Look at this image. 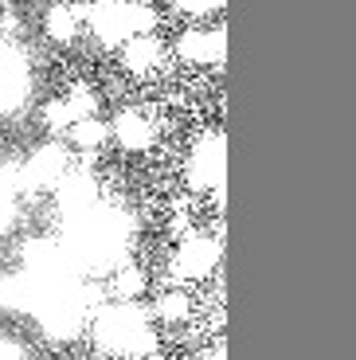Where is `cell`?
Instances as JSON below:
<instances>
[{
  "label": "cell",
  "instance_id": "3957f363",
  "mask_svg": "<svg viewBox=\"0 0 356 360\" xmlns=\"http://www.w3.org/2000/svg\"><path fill=\"white\" fill-rule=\"evenodd\" d=\"M223 44H227V36H223V27H188L184 36L177 39V55L184 59V63H223Z\"/></svg>",
  "mask_w": 356,
  "mask_h": 360
},
{
  "label": "cell",
  "instance_id": "5bb4252c",
  "mask_svg": "<svg viewBox=\"0 0 356 360\" xmlns=\"http://www.w3.org/2000/svg\"><path fill=\"white\" fill-rule=\"evenodd\" d=\"M0 8H16V0H0Z\"/></svg>",
  "mask_w": 356,
  "mask_h": 360
},
{
  "label": "cell",
  "instance_id": "ba28073f",
  "mask_svg": "<svg viewBox=\"0 0 356 360\" xmlns=\"http://www.w3.org/2000/svg\"><path fill=\"white\" fill-rule=\"evenodd\" d=\"M63 165H67L63 145H44V149H36V157L27 161V180L39 184V188H51V184H59Z\"/></svg>",
  "mask_w": 356,
  "mask_h": 360
},
{
  "label": "cell",
  "instance_id": "8fae6325",
  "mask_svg": "<svg viewBox=\"0 0 356 360\" xmlns=\"http://www.w3.org/2000/svg\"><path fill=\"white\" fill-rule=\"evenodd\" d=\"M63 102H67V110H71L75 122H79V117L98 114V90L90 86V82H75V86L63 94Z\"/></svg>",
  "mask_w": 356,
  "mask_h": 360
},
{
  "label": "cell",
  "instance_id": "30bf717a",
  "mask_svg": "<svg viewBox=\"0 0 356 360\" xmlns=\"http://www.w3.org/2000/svg\"><path fill=\"white\" fill-rule=\"evenodd\" d=\"M153 317H157V321H165V325L188 321V317H192V297H188L180 286L165 290V294H157V302H153Z\"/></svg>",
  "mask_w": 356,
  "mask_h": 360
},
{
  "label": "cell",
  "instance_id": "9c48e42d",
  "mask_svg": "<svg viewBox=\"0 0 356 360\" xmlns=\"http://www.w3.org/2000/svg\"><path fill=\"white\" fill-rule=\"evenodd\" d=\"M106 290H110V297L114 302H141L145 297V290H149V274H145L141 266H117L114 270V278L106 282Z\"/></svg>",
  "mask_w": 356,
  "mask_h": 360
},
{
  "label": "cell",
  "instance_id": "277c9868",
  "mask_svg": "<svg viewBox=\"0 0 356 360\" xmlns=\"http://www.w3.org/2000/svg\"><path fill=\"white\" fill-rule=\"evenodd\" d=\"M114 141L125 153H149L157 145V122H149L145 110H122L114 117Z\"/></svg>",
  "mask_w": 356,
  "mask_h": 360
},
{
  "label": "cell",
  "instance_id": "8992f818",
  "mask_svg": "<svg viewBox=\"0 0 356 360\" xmlns=\"http://www.w3.org/2000/svg\"><path fill=\"white\" fill-rule=\"evenodd\" d=\"M67 141L75 145V153H82V157H98L102 149H106L110 141H114V126L110 122H102L98 114H90V117H79L71 129H67Z\"/></svg>",
  "mask_w": 356,
  "mask_h": 360
},
{
  "label": "cell",
  "instance_id": "5b68a950",
  "mask_svg": "<svg viewBox=\"0 0 356 360\" xmlns=\"http://www.w3.org/2000/svg\"><path fill=\"white\" fill-rule=\"evenodd\" d=\"M165 59V47L153 32H141V36H129L122 44V67L129 75H153Z\"/></svg>",
  "mask_w": 356,
  "mask_h": 360
},
{
  "label": "cell",
  "instance_id": "7c38bea8",
  "mask_svg": "<svg viewBox=\"0 0 356 360\" xmlns=\"http://www.w3.org/2000/svg\"><path fill=\"white\" fill-rule=\"evenodd\" d=\"M180 12H188V16H208L212 8H220L223 0H177Z\"/></svg>",
  "mask_w": 356,
  "mask_h": 360
},
{
  "label": "cell",
  "instance_id": "7a4b0ae2",
  "mask_svg": "<svg viewBox=\"0 0 356 360\" xmlns=\"http://www.w3.org/2000/svg\"><path fill=\"white\" fill-rule=\"evenodd\" d=\"M184 176L196 192H208V188H223V137L220 134H204L192 149L184 165Z\"/></svg>",
  "mask_w": 356,
  "mask_h": 360
},
{
  "label": "cell",
  "instance_id": "52a82bcc",
  "mask_svg": "<svg viewBox=\"0 0 356 360\" xmlns=\"http://www.w3.org/2000/svg\"><path fill=\"white\" fill-rule=\"evenodd\" d=\"M82 24H87V8L82 4H71V0H59V4H51L44 16V32L47 39H55V44H75L82 32Z\"/></svg>",
  "mask_w": 356,
  "mask_h": 360
},
{
  "label": "cell",
  "instance_id": "6da1fadb",
  "mask_svg": "<svg viewBox=\"0 0 356 360\" xmlns=\"http://www.w3.org/2000/svg\"><path fill=\"white\" fill-rule=\"evenodd\" d=\"M215 262H220V243H212L204 235H188V239H180V247L169 259V278L172 282H200L212 274Z\"/></svg>",
  "mask_w": 356,
  "mask_h": 360
},
{
  "label": "cell",
  "instance_id": "4fadbf2b",
  "mask_svg": "<svg viewBox=\"0 0 356 360\" xmlns=\"http://www.w3.org/2000/svg\"><path fill=\"white\" fill-rule=\"evenodd\" d=\"M24 341H16V337L8 333V329H4V325H0V356H24Z\"/></svg>",
  "mask_w": 356,
  "mask_h": 360
}]
</instances>
